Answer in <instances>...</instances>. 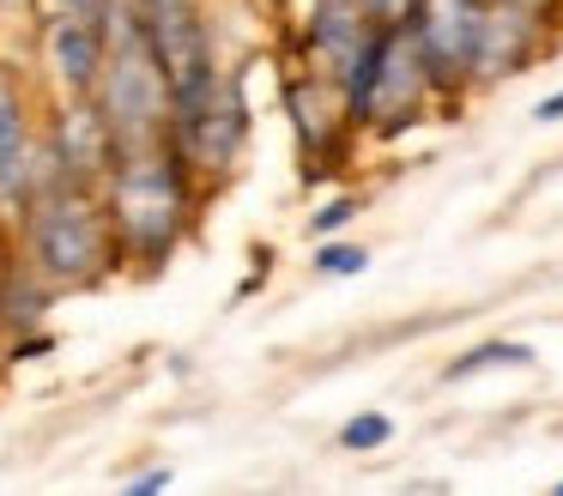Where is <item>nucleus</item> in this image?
<instances>
[{
    "mask_svg": "<svg viewBox=\"0 0 563 496\" xmlns=\"http://www.w3.org/2000/svg\"><path fill=\"white\" fill-rule=\"evenodd\" d=\"M170 145L188 169H195L200 188H219L224 176L236 169L249 145V91H243V73L224 67L207 91L170 103Z\"/></svg>",
    "mask_w": 563,
    "mask_h": 496,
    "instance_id": "5",
    "label": "nucleus"
},
{
    "mask_svg": "<svg viewBox=\"0 0 563 496\" xmlns=\"http://www.w3.org/2000/svg\"><path fill=\"white\" fill-rule=\"evenodd\" d=\"M115 157H122V145H115L110 121H103V109L91 97H62L55 115L43 121V181H67V188L103 194Z\"/></svg>",
    "mask_w": 563,
    "mask_h": 496,
    "instance_id": "8",
    "label": "nucleus"
},
{
    "mask_svg": "<svg viewBox=\"0 0 563 496\" xmlns=\"http://www.w3.org/2000/svg\"><path fill=\"white\" fill-rule=\"evenodd\" d=\"M195 169L176 157V145H146V152H122L103 181V212L115 230V254L134 266H164L176 254V242L188 236L200 206Z\"/></svg>",
    "mask_w": 563,
    "mask_h": 496,
    "instance_id": "1",
    "label": "nucleus"
},
{
    "mask_svg": "<svg viewBox=\"0 0 563 496\" xmlns=\"http://www.w3.org/2000/svg\"><path fill=\"white\" fill-rule=\"evenodd\" d=\"M37 55L55 97H91L110 55V12H37Z\"/></svg>",
    "mask_w": 563,
    "mask_h": 496,
    "instance_id": "9",
    "label": "nucleus"
},
{
    "mask_svg": "<svg viewBox=\"0 0 563 496\" xmlns=\"http://www.w3.org/2000/svg\"><path fill=\"white\" fill-rule=\"evenodd\" d=\"M558 496H563V478H558Z\"/></svg>",
    "mask_w": 563,
    "mask_h": 496,
    "instance_id": "24",
    "label": "nucleus"
},
{
    "mask_svg": "<svg viewBox=\"0 0 563 496\" xmlns=\"http://www.w3.org/2000/svg\"><path fill=\"white\" fill-rule=\"evenodd\" d=\"M485 370H533V345L527 339H478L442 363V382H473Z\"/></svg>",
    "mask_w": 563,
    "mask_h": 496,
    "instance_id": "13",
    "label": "nucleus"
},
{
    "mask_svg": "<svg viewBox=\"0 0 563 496\" xmlns=\"http://www.w3.org/2000/svg\"><path fill=\"white\" fill-rule=\"evenodd\" d=\"M43 181V121L31 115V91L0 60V218H19Z\"/></svg>",
    "mask_w": 563,
    "mask_h": 496,
    "instance_id": "10",
    "label": "nucleus"
},
{
    "mask_svg": "<svg viewBox=\"0 0 563 496\" xmlns=\"http://www.w3.org/2000/svg\"><path fill=\"white\" fill-rule=\"evenodd\" d=\"M122 7H134V12H146V7H158V0H122Z\"/></svg>",
    "mask_w": 563,
    "mask_h": 496,
    "instance_id": "21",
    "label": "nucleus"
},
{
    "mask_svg": "<svg viewBox=\"0 0 563 496\" xmlns=\"http://www.w3.org/2000/svg\"><path fill=\"white\" fill-rule=\"evenodd\" d=\"M551 48V12L521 0H485V48H478V91L527 73Z\"/></svg>",
    "mask_w": 563,
    "mask_h": 496,
    "instance_id": "12",
    "label": "nucleus"
},
{
    "mask_svg": "<svg viewBox=\"0 0 563 496\" xmlns=\"http://www.w3.org/2000/svg\"><path fill=\"white\" fill-rule=\"evenodd\" d=\"M13 224L25 230V254H19V261H25L49 290H86V285H98V278L122 261V254H115V230H110V212H103V194L98 188L43 181Z\"/></svg>",
    "mask_w": 563,
    "mask_h": 496,
    "instance_id": "2",
    "label": "nucleus"
},
{
    "mask_svg": "<svg viewBox=\"0 0 563 496\" xmlns=\"http://www.w3.org/2000/svg\"><path fill=\"white\" fill-rule=\"evenodd\" d=\"M279 103H285V121H291V140H297V157H303V176H333L345 169L357 133L345 121V97L328 73H316L309 60H291L279 85Z\"/></svg>",
    "mask_w": 563,
    "mask_h": 496,
    "instance_id": "7",
    "label": "nucleus"
},
{
    "mask_svg": "<svg viewBox=\"0 0 563 496\" xmlns=\"http://www.w3.org/2000/svg\"><path fill=\"white\" fill-rule=\"evenodd\" d=\"M364 266H369V249L340 242V236H316V273L321 278H357Z\"/></svg>",
    "mask_w": 563,
    "mask_h": 496,
    "instance_id": "15",
    "label": "nucleus"
},
{
    "mask_svg": "<svg viewBox=\"0 0 563 496\" xmlns=\"http://www.w3.org/2000/svg\"><path fill=\"white\" fill-rule=\"evenodd\" d=\"M376 7V24H406L418 12V0H369Z\"/></svg>",
    "mask_w": 563,
    "mask_h": 496,
    "instance_id": "17",
    "label": "nucleus"
},
{
    "mask_svg": "<svg viewBox=\"0 0 563 496\" xmlns=\"http://www.w3.org/2000/svg\"><path fill=\"white\" fill-rule=\"evenodd\" d=\"M376 31L382 24L369 0H309L303 24H297V60H309L316 73H328L340 85Z\"/></svg>",
    "mask_w": 563,
    "mask_h": 496,
    "instance_id": "11",
    "label": "nucleus"
},
{
    "mask_svg": "<svg viewBox=\"0 0 563 496\" xmlns=\"http://www.w3.org/2000/svg\"><path fill=\"white\" fill-rule=\"evenodd\" d=\"M91 103L103 109L122 152H146V145L170 140V79H164V60L146 24L122 0H110V55H103Z\"/></svg>",
    "mask_w": 563,
    "mask_h": 496,
    "instance_id": "4",
    "label": "nucleus"
},
{
    "mask_svg": "<svg viewBox=\"0 0 563 496\" xmlns=\"http://www.w3.org/2000/svg\"><path fill=\"white\" fill-rule=\"evenodd\" d=\"M13 7H31V0H0V12H13Z\"/></svg>",
    "mask_w": 563,
    "mask_h": 496,
    "instance_id": "22",
    "label": "nucleus"
},
{
    "mask_svg": "<svg viewBox=\"0 0 563 496\" xmlns=\"http://www.w3.org/2000/svg\"><path fill=\"white\" fill-rule=\"evenodd\" d=\"M521 7H539V12H558V0H521Z\"/></svg>",
    "mask_w": 563,
    "mask_h": 496,
    "instance_id": "20",
    "label": "nucleus"
},
{
    "mask_svg": "<svg viewBox=\"0 0 563 496\" xmlns=\"http://www.w3.org/2000/svg\"><path fill=\"white\" fill-rule=\"evenodd\" d=\"M273 7H291V0H273Z\"/></svg>",
    "mask_w": 563,
    "mask_h": 496,
    "instance_id": "23",
    "label": "nucleus"
},
{
    "mask_svg": "<svg viewBox=\"0 0 563 496\" xmlns=\"http://www.w3.org/2000/svg\"><path fill=\"white\" fill-rule=\"evenodd\" d=\"M388 436H394L388 411H357V418L340 423V448H345V454H376V448H388Z\"/></svg>",
    "mask_w": 563,
    "mask_h": 496,
    "instance_id": "14",
    "label": "nucleus"
},
{
    "mask_svg": "<svg viewBox=\"0 0 563 496\" xmlns=\"http://www.w3.org/2000/svg\"><path fill=\"white\" fill-rule=\"evenodd\" d=\"M430 91L442 109H461L478 97V48H485V0H418L406 19Z\"/></svg>",
    "mask_w": 563,
    "mask_h": 496,
    "instance_id": "6",
    "label": "nucleus"
},
{
    "mask_svg": "<svg viewBox=\"0 0 563 496\" xmlns=\"http://www.w3.org/2000/svg\"><path fill=\"white\" fill-rule=\"evenodd\" d=\"M128 491H140V496H152V491H170V472H164V466H152V472H140V478H128Z\"/></svg>",
    "mask_w": 563,
    "mask_h": 496,
    "instance_id": "18",
    "label": "nucleus"
},
{
    "mask_svg": "<svg viewBox=\"0 0 563 496\" xmlns=\"http://www.w3.org/2000/svg\"><path fill=\"white\" fill-rule=\"evenodd\" d=\"M357 212H364V206H357L352 194H333V200H321L316 212H309V230H316V236H340Z\"/></svg>",
    "mask_w": 563,
    "mask_h": 496,
    "instance_id": "16",
    "label": "nucleus"
},
{
    "mask_svg": "<svg viewBox=\"0 0 563 496\" xmlns=\"http://www.w3.org/2000/svg\"><path fill=\"white\" fill-rule=\"evenodd\" d=\"M345 97V121H352L357 140H406L418 121L437 115V91H430L424 67H418V48L406 36V24H382L364 43V55L352 60V73L340 79Z\"/></svg>",
    "mask_w": 563,
    "mask_h": 496,
    "instance_id": "3",
    "label": "nucleus"
},
{
    "mask_svg": "<svg viewBox=\"0 0 563 496\" xmlns=\"http://www.w3.org/2000/svg\"><path fill=\"white\" fill-rule=\"evenodd\" d=\"M533 121H539V128H551V121H563V91H551L545 103H533Z\"/></svg>",
    "mask_w": 563,
    "mask_h": 496,
    "instance_id": "19",
    "label": "nucleus"
}]
</instances>
